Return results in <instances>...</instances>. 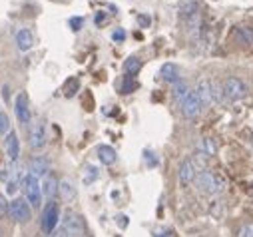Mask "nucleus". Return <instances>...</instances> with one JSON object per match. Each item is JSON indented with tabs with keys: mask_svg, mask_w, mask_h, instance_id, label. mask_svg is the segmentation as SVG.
Here are the masks:
<instances>
[{
	"mask_svg": "<svg viewBox=\"0 0 253 237\" xmlns=\"http://www.w3.org/2000/svg\"><path fill=\"white\" fill-rule=\"evenodd\" d=\"M48 142V126L44 120H38L32 124L30 132H28V144L32 150H42Z\"/></svg>",
	"mask_w": 253,
	"mask_h": 237,
	"instance_id": "nucleus-7",
	"label": "nucleus"
},
{
	"mask_svg": "<svg viewBox=\"0 0 253 237\" xmlns=\"http://www.w3.org/2000/svg\"><path fill=\"white\" fill-rule=\"evenodd\" d=\"M14 112H16V118L20 120V124H30V120H32V112H30L28 98H26V94H24V92H20V94L16 96Z\"/></svg>",
	"mask_w": 253,
	"mask_h": 237,
	"instance_id": "nucleus-11",
	"label": "nucleus"
},
{
	"mask_svg": "<svg viewBox=\"0 0 253 237\" xmlns=\"http://www.w3.org/2000/svg\"><path fill=\"white\" fill-rule=\"evenodd\" d=\"M14 40H16V46H18L20 52H26V50H30V48L34 46V34H32V30H28V28H20V30L16 32Z\"/></svg>",
	"mask_w": 253,
	"mask_h": 237,
	"instance_id": "nucleus-15",
	"label": "nucleus"
},
{
	"mask_svg": "<svg viewBox=\"0 0 253 237\" xmlns=\"http://www.w3.org/2000/svg\"><path fill=\"white\" fill-rule=\"evenodd\" d=\"M82 24H84V18H70V26L74 32H78L82 28Z\"/></svg>",
	"mask_w": 253,
	"mask_h": 237,
	"instance_id": "nucleus-29",
	"label": "nucleus"
},
{
	"mask_svg": "<svg viewBox=\"0 0 253 237\" xmlns=\"http://www.w3.org/2000/svg\"><path fill=\"white\" fill-rule=\"evenodd\" d=\"M112 40H114V42H124V40H126V32H124L122 28H116V30L112 32Z\"/></svg>",
	"mask_w": 253,
	"mask_h": 237,
	"instance_id": "nucleus-28",
	"label": "nucleus"
},
{
	"mask_svg": "<svg viewBox=\"0 0 253 237\" xmlns=\"http://www.w3.org/2000/svg\"><path fill=\"white\" fill-rule=\"evenodd\" d=\"M4 211H8V201L4 199V196H0V215H2Z\"/></svg>",
	"mask_w": 253,
	"mask_h": 237,
	"instance_id": "nucleus-30",
	"label": "nucleus"
},
{
	"mask_svg": "<svg viewBox=\"0 0 253 237\" xmlns=\"http://www.w3.org/2000/svg\"><path fill=\"white\" fill-rule=\"evenodd\" d=\"M138 22H140V26H144V28H146V26H150V16L140 14V16H138Z\"/></svg>",
	"mask_w": 253,
	"mask_h": 237,
	"instance_id": "nucleus-31",
	"label": "nucleus"
},
{
	"mask_svg": "<svg viewBox=\"0 0 253 237\" xmlns=\"http://www.w3.org/2000/svg\"><path fill=\"white\" fill-rule=\"evenodd\" d=\"M215 152H217V146H215V142H213L211 138H202V140H200V144H198V154H202V156H206V158H213Z\"/></svg>",
	"mask_w": 253,
	"mask_h": 237,
	"instance_id": "nucleus-21",
	"label": "nucleus"
},
{
	"mask_svg": "<svg viewBox=\"0 0 253 237\" xmlns=\"http://www.w3.org/2000/svg\"><path fill=\"white\" fill-rule=\"evenodd\" d=\"M50 171V163L46 158L42 156H36L30 159V165H28V173H32L34 177H46Z\"/></svg>",
	"mask_w": 253,
	"mask_h": 237,
	"instance_id": "nucleus-12",
	"label": "nucleus"
},
{
	"mask_svg": "<svg viewBox=\"0 0 253 237\" xmlns=\"http://www.w3.org/2000/svg\"><path fill=\"white\" fill-rule=\"evenodd\" d=\"M96 154H98L100 163H104V165H114L116 159H118V154H116V150L112 146H98Z\"/></svg>",
	"mask_w": 253,
	"mask_h": 237,
	"instance_id": "nucleus-17",
	"label": "nucleus"
},
{
	"mask_svg": "<svg viewBox=\"0 0 253 237\" xmlns=\"http://www.w3.org/2000/svg\"><path fill=\"white\" fill-rule=\"evenodd\" d=\"M58 192L62 196L64 201H74L76 196H78V190H76V184L70 180V177H64L60 184H58Z\"/></svg>",
	"mask_w": 253,
	"mask_h": 237,
	"instance_id": "nucleus-13",
	"label": "nucleus"
},
{
	"mask_svg": "<svg viewBox=\"0 0 253 237\" xmlns=\"http://www.w3.org/2000/svg\"><path fill=\"white\" fill-rule=\"evenodd\" d=\"M24 177L26 175H22L16 167H12L10 171H6V177H4V180H6V192L8 194H14L18 190V186L24 182Z\"/></svg>",
	"mask_w": 253,
	"mask_h": 237,
	"instance_id": "nucleus-16",
	"label": "nucleus"
},
{
	"mask_svg": "<svg viewBox=\"0 0 253 237\" xmlns=\"http://www.w3.org/2000/svg\"><path fill=\"white\" fill-rule=\"evenodd\" d=\"M189 92H192V90H189V86H187L183 80L175 82V84H173V88H171V94H173V98H175L177 102H181Z\"/></svg>",
	"mask_w": 253,
	"mask_h": 237,
	"instance_id": "nucleus-23",
	"label": "nucleus"
},
{
	"mask_svg": "<svg viewBox=\"0 0 253 237\" xmlns=\"http://www.w3.org/2000/svg\"><path fill=\"white\" fill-rule=\"evenodd\" d=\"M84 235V221L78 213L66 211L60 221V229L56 231L54 237H82Z\"/></svg>",
	"mask_w": 253,
	"mask_h": 237,
	"instance_id": "nucleus-2",
	"label": "nucleus"
},
{
	"mask_svg": "<svg viewBox=\"0 0 253 237\" xmlns=\"http://www.w3.org/2000/svg\"><path fill=\"white\" fill-rule=\"evenodd\" d=\"M58 184L60 182H56V177L54 175H46L44 180H42V196L44 198H48V199H52L56 194H58Z\"/></svg>",
	"mask_w": 253,
	"mask_h": 237,
	"instance_id": "nucleus-19",
	"label": "nucleus"
},
{
	"mask_svg": "<svg viewBox=\"0 0 253 237\" xmlns=\"http://www.w3.org/2000/svg\"><path fill=\"white\" fill-rule=\"evenodd\" d=\"M8 215L16 221V223H28L32 219V209L30 203L22 198H16L8 203Z\"/></svg>",
	"mask_w": 253,
	"mask_h": 237,
	"instance_id": "nucleus-6",
	"label": "nucleus"
},
{
	"mask_svg": "<svg viewBox=\"0 0 253 237\" xmlns=\"http://www.w3.org/2000/svg\"><path fill=\"white\" fill-rule=\"evenodd\" d=\"M221 90H223V98H227L229 102H239L249 94V86L237 76H229L221 84Z\"/></svg>",
	"mask_w": 253,
	"mask_h": 237,
	"instance_id": "nucleus-4",
	"label": "nucleus"
},
{
	"mask_svg": "<svg viewBox=\"0 0 253 237\" xmlns=\"http://www.w3.org/2000/svg\"><path fill=\"white\" fill-rule=\"evenodd\" d=\"M22 188H24V196H26V201L32 205V207H42V186L38 182V177H34L32 173H26L24 182H22Z\"/></svg>",
	"mask_w": 253,
	"mask_h": 237,
	"instance_id": "nucleus-5",
	"label": "nucleus"
},
{
	"mask_svg": "<svg viewBox=\"0 0 253 237\" xmlns=\"http://www.w3.org/2000/svg\"><path fill=\"white\" fill-rule=\"evenodd\" d=\"M100 175V171L94 167V165H86V175H84V184L86 186H90V184H94V180Z\"/></svg>",
	"mask_w": 253,
	"mask_h": 237,
	"instance_id": "nucleus-25",
	"label": "nucleus"
},
{
	"mask_svg": "<svg viewBox=\"0 0 253 237\" xmlns=\"http://www.w3.org/2000/svg\"><path fill=\"white\" fill-rule=\"evenodd\" d=\"M194 92L200 96V100H202L204 106H210L213 102H221V98H223L221 86L217 82H213V80H208V78H202L198 82V86H196Z\"/></svg>",
	"mask_w": 253,
	"mask_h": 237,
	"instance_id": "nucleus-3",
	"label": "nucleus"
},
{
	"mask_svg": "<svg viewBox=\"0 0 253 237\" xmlns=\"http://www.w3.org/2000/svg\"><path fill=\"white\" fill-rule=\"evenodd\" d=\"M106 20V14H96V24H102Z\"/></svg>",
	"mask_w": 253,
	"mask_h": 237,
	"instance_id": "nucleus-32",
	"label": "nucleus"
},
{
	"mask_svg": "<svg viewBox=\"0 0 253 237\" xmlns=\"http://www.w3.org/2000/svg\"><path fill=\"white\" fill-rule=\"evenodd\" d=\"M0 237H2V229H0Z\"/></svg>",
	"mask_w": 253,
	"mask_h": 237,
	"instance_id": "nucleus-34",
	"label": "nucleus"
},
{
	"mask_svg": "<svg viewBox=\"0 0 253 237\" xmlns=\"http://www.w3.org/2000/svg\"><path fill=\"white\" fill-rule=\"evenodd\" d=\"M60 223V209H58V203H48L44 213H42V231L44 233H52Z\"/></svg>",
	"mask_w": 253,
	"mask_h": 237,
	"instance_id": "nucleus-10",
	"label": "nucleus"
},
{
	"mask_svg": "<svg viewBox=\"0 0 253 237\" xmlns=\"http://www.w3.org/2000/svg\"><path fill=\"white\" fill-rule=\"evenodd\" d=\"M140 68H142V62H140V58H136V56H130L128 60L124 62V70L130 78H134L140 72Z\"/></svg>",
	"mask_w": 253,
	"mask_h": 237,
	"instance_id": "nucleus-22",
	"label": "nucleus"
},
{
	"mask_svg": "<svg viewBox=\"0 0 253 237\" xmlns=\"http://www.w3.org/2000/svg\"><path fill=\"white\" fill-rule=\"evenodd\" d=\"M160 76H162L164 82L175 84V82H179V68L175 64H164L162 70H160Z\"/></svg>",
	"mask_w": 253,
	"mask_h": 237,
	"instance_id": "nucleus-20",
	"label": "nucleus"
},
{
	"mask_svg": "<svg viewBox=\"0 0 253 237\" xmlns=\"http://www.w3.org/2000/svg\"><path fill=\"white\" fill-rule=\"evenodd\" d=\"M237 237H253V223H245L243 227H239Z\"/></svg>",
	"mask_w": 253,
	"mask_h": 237,
	"instance_id": "nucleus-27",
	"label": "nucleus"
},
{
	"mask_svg": "<svg viewBox=\"0 0 253 237\" xmlns=\"http://www.w3.org/2000/svg\"><path fill=\"white\" fill-rule=\"evenodd\" d=\"M179 108H181V114L185 118H189V120H194V118H198L204 110V104L200 100V96L196 92H189L181 102H179Z\"/></svg>",
	"mask_w": 253,
	"mask_h": 237,
	"instance_id": "nucleus-9",
	"label": "nucleus"
},
{
	"mask_svg": "<svg viewBox=\"0 0 253 237\" xmlns=\"http://www.w3.org/2000/svg\"><path fill=\"white\" fill-rule=\"evenodd\" d=\"M196 188L200 194H206V196H217L221 192H225L227 188V182H225V177L211 171V169H202L196 177Z\"/></svg>",
	"mask_w": 253,
	"mask_h": 237,
	"instance_id": "nucleus-1",
	"label": "nucleus"
},
{
	"mask_svg": "<svg viewBox=\"0 0 253 237\" xmlns=\"http://www.w3.org/2000/svg\"><path fill=\"white\" fill-rule=\"evenodd\" d=\"M200 173V165L196 163V159L192 158H185L181 163H179V171H177V177H179V184L181 186H192L196 182V177Z\"/></svg>",
	"mask_w": 253,
	"mask_h": 237,
	"instance_id": "nucleus-8",
	"label": "nucleus"
},
{
	"mask_svg": "<svg viewBox=\"0 0 253 237\" xmlns=\"http://www.w3.org/2000/svg\"><path fill=\"white\" fill-rule=\"evenodd\" d=\"M78 90H80L78 78H68V82L64 84V96H66V98H74Z\"/></svg>",
	"mask_w": 253,
	"mask_h": 237,
	"instance_id": "nucleus-24",
	"label": "nucleus"
},
{
	"mask_svg": "<svg viewBox=\"0 0 253 237\" xmlns=\"http://www.w3.org/2000/svg\"><path fill=\"white\" fill-rule=\"evenodd\" d=\"M4 150L10 158V161H16L20 158V142H18V136L14 132H8L6 134V140H4Z\"/></svg>",
	"mask_w": 253,
	"mask_h": 237,
	"instance_id": "nucleus-14",
	"label": "nucleus"
},
{
	"mask_svg": "<svg viewBox=\"0 0 253 237\" xmlns=\"http://www.w3.org/2000/svg\"><path fill=\"white\" fill-rule=\"evenodd\" d=\"M10 132V120L4 112H0V136L2 134H8Z\"/></svg>",
	"mask_w": 253,
	"mask_h": 237,
	"instance_id": "nucleus-26",
	"label": "nucleus"
},
{
	"mask_svg": "<svg viewBox=\"0 0 253 237\" xmlns=\"http://www.w3.org/2000/svg\"><path fill=\"white\" fill-rule=\"evenodd\" d=\"M0 177H6V171H4V173H2V171H0Z\"/></svg>",
	"mask_w": 253,
	"mask_h": 237,
	"instance_id": "nucleus-33",
	"label": "nucleus"
},
{
	"mask_svg": "<svg viewBox=\"0 0 253 237\" xmlns=\"http://www.w3.org/2000/svg\"><path fill=\"white\" fill-rule=\"evenodd\" d=\"M233 38L241 46H253V26H237L233 32Z\"/></svg>",
	"mask_w": 253,
	"mask_h": 237,
	"instance_id": "nucleus-18",
	"label": "nucleus"
}]
</instances>
